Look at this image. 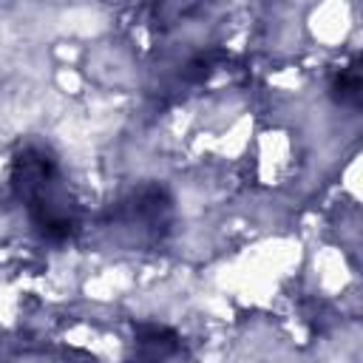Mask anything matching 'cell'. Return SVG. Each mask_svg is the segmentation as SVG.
I'll return each mask as SVG.
<instances>
[{"label":"cell","mask_w":363,"mask_h":363,"mask_svg":"<svg viewBox=\"0 0 363 363\" xmlns=\"http://www.w3.org/2000/svg\"><path fill=\"white\" fill-rule=\"evenodd\" d=\"M14 187L23 204L28 207L37 227L48 235H68L74 230V204L65 193L54 162L40 153L28 150L17 159Z\"/></svg>","instance_id":"obj_1"}]
</instances>
